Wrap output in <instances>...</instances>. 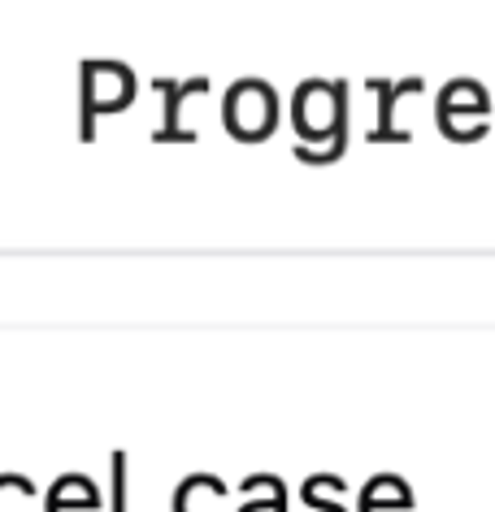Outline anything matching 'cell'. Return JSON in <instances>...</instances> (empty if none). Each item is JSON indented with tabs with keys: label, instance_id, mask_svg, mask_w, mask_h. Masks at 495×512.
<instances>
[{
	"label": "cell",
	"instance_id": "1",
	"mask_svg": "<svg viewBox=\"0 0 495 512\" xmlns=\"http://www.w3.org/2000/svg\"><path fill=\"white\" fill-rule=\"evenodd\" d=\"M274 122V100L265 96L261 83H244L239 92H231V126L239 135H261Z\"/></svg>",
	"mask_w": 495,
	"mask_h": 512
},
{
	"label": "cell",
	"instance_id": "2",
	"mask_svg": "<svg viewBox=\"0 0 495 512\" xmlns=\"http://www.w3.org/2000/svg\"><path fill=\"white\" fill-rule=\"evenodd\" d=\"M326 109H330V96L322 92V87H309V92H300V105H296V113H300V126L309 135H322L326 131Z\"/></svg>",
	"mask_w": 495,
	"mask_h": 512
},
{
	"label": "cell",
	"instance_id": "3",
	"mask_svg": "<svg viewBox=\"0 0 495 512\" xmlns=\"http://www.w3.org/2000/svg\"><path fill=\"white\" fill-rule=\"evenodd\" d=\"M18 495H31V486H22L18 478L0 482V512H14L18 508Z\"/></svg>",
	"mask_w": 495,
	"mask_h": 512
}]
</instances>
